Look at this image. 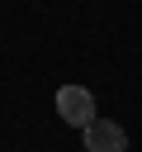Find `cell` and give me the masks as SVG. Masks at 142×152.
Instances as JSON below:
<instances>
[{
    "label": "cell",
    "mask_w": 142,
    "mask_h": 152,
    "mask_svg": "<svg viewBox=\"0 0 142 152\" xmlns=\"http://www.w3.org/2000/svg\"><path fill=\"white\" fill-rule=\"evenodd\" d=\"M57 114H62V124H71V128H90L99 114H95V95L85 90V86H62L57 90Z\"/></svg>",
    "instance_id": "cell-1"
},
{
    "label": "cell",
    "mask_w": 142,
    "mask_h": 152,
    "mask_svg": "<svg viewBox=\"0 0 142 152\" xmlns=\"http://www.w3.org/2000/svg\"><path fill=\"white\" fill-rule=\"evenodd\" d=\"M80 142H85V152H128V133H123V124H114V119H95V124L80 133Z\"/></svg>",
    "instance_id": "cell-2"
}]
</instances>
